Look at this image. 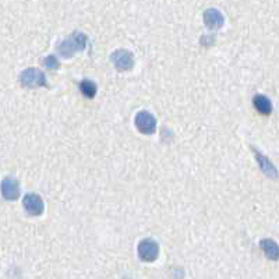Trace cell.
<instances>
[{"instance_id": "6da1fadb", "label": "cell", "mask_w": 279, "mask_h": 279, "mask_svg": "<svg viewBox=\"0 0 279 279\" xmlns=\"http://www.w3.org/2000/svg\"><path fill=\"white\" fill-rule=\"evenodd\" d=\"M87 41H88V38L84 32L75 31L73 32L70 37H67L66 39H63L62 42H60V45L57 46V50H59L60 56L68 59V57H73L77 52L85 49V46H87Z\"/></svg>"}, {"instance_id": "7a4b0ae2", "label": "cell", "mask_w": 279, "mask_h": 279, "mask_svg": "<svg viewBox=\"0 0 279 279\" xmlns=\"http://www.w3.org/2000/svg\"><path fill=\"white\" fill-rule=\"evenodd\" d=\"M20 82L23 87L38 88L46 85L45 74L38 68H27L20 74Z\"/></svg>"}, {"instance_id": "3957f363", "label": "cell", "mask_w": 279, "mask_h": 279, "mask_svg": "<svg viewBox=\"0 0 279 279\" xmlns=\"http://www.w3.org/2000/svg\"><path fill=\"white\" fill-rule=\"evenodd\" d=\"M138 255L143 261L152 262L159 255V246L154 239H144L138 244Z\"/></svg>"}, {"instance_id": "277c9868", "label": "cell", "mask_w": 279, "mask_h": 279, "mask_svg": "<svg viewBox=\"0 0 279 279\" xmlns=\"http://www.w3.org/2000/svg\"><path fill=\"white\" fill-rule=\"evenodd\" d=\"M111 59L112 63L115 64V67L118 68L119 71H129L134 66L133 53L126 49H118L116 52H113Z\"/></svg>"}, {"instance_id": "5b68a950", "label": "cell", "mask_w": 279, "mask_h": 279, "mask_svg": "<svg viewBox=\"0 0 279 279\" xmlns=\"http://www.w3.org/2000/svg\"><path fill=\"white\" fill-rule=\"evenodd\" d=\"M134 123H136L137 129L143 134H154L156 130V120L149 112H138Z\"/></svg>"}, {"instance_id": "8992f818", "label": "cell", "mask_w": 279, "mask_h": 279, "mask_svg": "<svg viewBox=\"0 0 279 279\" xmlns=\"http://www.w3.org/2000/svg\"><path fill=\"white\" fill-rule=\"evenodd\" d=\"M24 208L31 217H39L44 212L45 205L42 199L38 194L30 193V194H27L24 197Z\"/></svg>"}, {"instance_id": "52a82bcc", "label": "cell", "mask_w": 279, "mask_h": 279, "mask_svg": "<svg viewBox=\"0 0 279 279\" xmlns=\"http://www.w3.org/2000/svg\"><path fill=\"white\" fill-rule=\"evenodd\" d=\"M2 196L9 201L17 200L20 197V183L19 180L14 177H5L2 181Z\"/></svg>"}, {"instance_id": "ba28073f", "label": "cell", "mask_w": 279, "mask_h": 279, "mask_svg": "<svg viewBox=\"0 0 279 279\" xmlns=\"http://www.w3.org/2000/svg\"><path fill=\"white\" fill-rule=\"evenodd\" d=\"M204 23L208 28L211 30H218L221 28L225 23V17L223 14L218 9H207L204 12Z\"/></svg>"}, {"instance_id": "9c48e42d", "label": "cell", "mask_w": 279, "mask_h": 279, "mask_svg": "<svg viewBox=\"0 0 279 279\" xmlns=\"http://www.w3.org/2000/svg\"><path fill=\"white\" fill-rule=\"evenodd\" d=\"M253 152H254L255 158H257V162H258V165H260L261 170L267 174L268 177L276 179V177H278V172H276V169H275V166H273L272 163L269 162V159L262 155L260 151H257L254 147H253Z\"/></svg>"}, {"instance_id": "30bf717a", "label": "cell", "mask_w": 279, "mask_h": 279, "mask_svg": "<svg viewBox=\"0 0 279 279\" xmlns=\"http://www.w3.org/2000/svg\"><path fill=\"white\" fill-rule=\"evenodd\" d=\"M261 248H262V251H264V254L267 255L269 260L272 261H276L279 258V248H278V244L271 240V239H264V240H261Z\"/></svg>"}, {"instance_id": "8fae6325", "label": "cell", "mask_w": 279, "mask_h": 279, "mask_svg": "<svg viewBox=\"0 0 279 279\" xmlns=\"http://www.w3.org/2000/svg\"><path fill=\"white\" fill-rule=\"evenodd\" d=\"M253 104L257 111L262 115H269L272 112V104L265 95H255L253 98Z\"/></svg>"}, {"instance_id": "7c38bea8", "label": "cell", "mask_w": 279, "mask_h": 279, "mask_svg": "<svg viewBox=\"0 0 279 279\" xmlns=\"http://www.w3.org/2000/svg\"><path fill=\"white\" fill-rule=\"evenodd\" d=\"M80 89L81 92L84 97H87V98H94L95 95H97V85H95V82L89 80H82L80 82Z\"/></svg>"}, {"instance_id": "4fadbf2b", "label": "cell", "mask_w": 279, "mask_h": 279, "mask_svg": "<svg viewBox=\"0 0 279 279\" xmlns=\"http://www.w3.org/2000/svg\"><path fill=\"white\" fill-rule=\"evenodd\" d=\"M44 66L46 68H49V70H57L60 64H59V60L56 59L55 56L50 55L44 59Z\"/></svg>"}]
</instances>
